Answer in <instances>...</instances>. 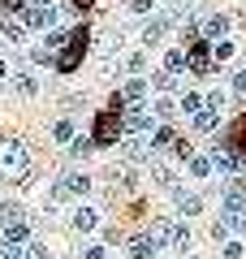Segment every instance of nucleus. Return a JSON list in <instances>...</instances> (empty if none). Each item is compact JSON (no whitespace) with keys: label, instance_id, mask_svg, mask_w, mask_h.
Here are the masks:
<instances>
[{"label":"nucleus","instance_id":"7","mask_svg":"<svg viewBox=\"0 0 246 259\" xmlns=\"http://www.w3.org/2000/svg\"><path fill=\"white\" fill-rule=\"evenodd\" d=\"M186 69H190V74H208V69H212L208 44H190V48H186Z\"/></svg>","mask_w":246,"mask_h":259},{"label":"nucleus","instance_id":"32","mask_svg":"<svg viewBox=\"0 0 246 259\" xmlns=\"http://www.w3.org/2000/svg\"><path fill=\"white\" fill-rule=\"evenodd\" d=\"M26 9V0H0V13H5V18H9V13H22Z\"/></svg>","mask_w":246,"mask_h":259},{"label":"nucleus","instance_id":"19","mask_svg":"<svg viewBox=\"0 0 246 259\" xmlns=\"http://www.w3.org/2000/svg\"><path fill=\"white\" fill-rule=\"evenodd\" d=\"M216 125H220V112L203 104V108L194 112V130H203V134H212V130H216Z\"/></svg>","mask_w":246,"mask_h":259},{"label":"nucleus","instance_id":"4","mask_svg":"<svg viewBox=\"0 0 246 259\" xmlns=\"http://www.w3.org/2000/svg\"><path fill=\"white\" fill-rule=\"evenodd\" d=\"M229 26H233V22H229V13H208V18L199 22V35L212 44V39H225V35H229Z\"/></svg>","mask_w":246,"mask_h":259},{"label":"nucleus","instance_id":"26","mask_svg":"<svg viewBox=\"0 0 246 259\" xmlns=\"http://www.w3.org/2000/svg\"><path fill=\"white\" fill-rule=\"evenodd\" d=\"M112 177H117V182L126 186V190H134V186H138V173H134V168H130V164H121V168H112Z\"/></svg>","mask_w":246,"mask_h":259},{"label":"nucleus","instance_id":"28","mask_svg":"<svg viewBox=\"0 0 246 259\" xmlns=\"http://www.w3.org/2000/svg\"><path fill=\"white\" fill-rule=\"evenodd\" d=\"M186 164H190L194 177H208V173H212V160H208V156H186Z\"/></svg>","mask_w":246,"mask_h":259},{"label":"nucleus","instance_id":"39","mask_svg":"<svg viewBox=\"0 0 246 259\" xmlns=\"http://www.w3.org/2000/svg\"><path fill=\"white\" fill-rule=\"evenodd\" d=\"M182 259H208V255H182Z\"/></svg>","mask_w":246,"mask_h":259},{"label":"nucleus","instance_id":"15","mask_svg":"<svg viewBox=\"0 0 246 259\" xmlns=\"http://www.w3.org/2000/svg\"><path fill=\"white\" fill-rule=\"evenodd\" d=\"M151 182L160 186V190H169V194L177 190V173H173L169 164H151Z\"/></svg>","mask_w":246,"mask_h":259},{"label":"nucleus","instance_id":"3","mask_svg":"<svg viewBox=\"0 0 246 259\" xmlns=\"http://www.w3.org/2000/svg\"><path fill=\"white\" fill-rule=\"evenodd\" d=\"M121 130H126V134H147V130H151V108L134 104L130 112H121Z\"/></svg>","mask_w":246,"mask_h":259},{"label":"nucleus","instance_id":"12","mask_svg":"<svg viewBox=\"0 0 246 259\" xmlns=\"http://www.w3.org/2000/svg\"><path fill=\"white\" fill-rule=\"evenodd\" d=\"M69 216H73V229H78V233H91L95 225H100V212H95V207H87V203H78Z\"/></svg>","mask_w":246,"mask_h":259},{"label":"nucleus","instance_id":"8","mask_svg":"<svg viewBox=\"0 0 246 259\" xmlns=\"http://www.w3.org/2000/svg\"><path fill=\"white\" fill-rule=\"evenodd\" d=\"M56 13H61V9H52V5H35V9L22 13V22H26V26H35V30H48V26L56 22Z\"/></svg>","mask_w":246,"mask_h":259},{"label":"nucleus","instance_id":"36","mask_svg":"<svg viewBox=\"0 0 246 259\" xmlns=\"http://www.w3.org/2000/svg\"><path fill=\"white\" fill-rule=\"evenodd\" d=\"M126 65H130V69H134V74H143V65H147V56H143V52H134V56H130Z\"/></svg>","mask_w":246,"mask_h":259},{"label":"nucleus","instance_id":"38","mask_svg":"<svg viewBox=\"0 0 246 259\" xmlns=\"http://www.w3.org/2000/svg\"><path fill=\"white\" fill-rule=\"evenodd\" d=\"M233 87H237V95H246V69H242V74L233 78Z\"/></svg>","mask_w":246,"mask_h":259},{"label":"nucleus","instance_id":"21","mask_svg":"<svg viewBox=\"0 0 246 259\" xmlns=\"http://www.w3.org/2000/svg\"><path fill=\"white\" fill-rule=\"evenodd\" d=\"M169 147H177V134L164 125V130H155V134H151V156H155V151H169Z\"/></svg>","mask_w":246,"mask_h":259},{"label":"nucleus","instance_id":"27","mask_svg":"<svg viewBox=\"0 0 246 259\" xmlns=\"http://www.w3.org/2000/svg\"><path fill=\"white\" fill-rule=\"evenodd\" d=\"M199 108H203V95H194V91H186L177 100V112H199Z\"/></svg>","mask_w":246,"mask_h":259},{"label":"nucleus","instance_id":"5","mask_svg":"<svg viewBox=\"0 0 246 259\" xmlns=\"http://www.w3.org/2000/svg\"><path fill=\"white\" fill-rule=\"evenodd\" d=\"M208 160H212V168H216V173H237V164H242V156H237L233 147H220V143L212 147Z\"/></svg>","mask_w":246,"mask_h":259},{"label":"nucleus","instance_id":"29","mask_svg":"<svg viewBox=\"0 0 246 259\" xmlns=\"http://www.w3.org/2000/svg\"><path fill=\"white\" fill-rule=\"evenodd\" d=\"M52 139H56V143H69V139H73V121H65V117H61V121L52 125Z\"/></svg>","mask_w":246,"mask_h":259},{"label":"nucleus","instance_id":"25","mask_svg":"<svg viewBox=\"0 0 246 259\" xmlns=\"http://www.w3.org/2000/svg\"><path fill=\"white\" fill-rule=\"evenodd\" d=\"M151 117H160V121H169V117H177V108H173V100H164V95H160V100L151 104Z\"/></svg>","mask_w":246,"mask_h":259},{"label":"nucleus","instance_id":"20","mask_svg":"<svg viewBox=\"0 0 246 259\" xmlns=\"http://www.w3.org/2000/svg\"><path fill=\"white\" fill-rule=\"evenodd\" d=\"M160 255V246H155L151 238H134L130 242V259H155Z\"/></svg>","mask_w":246,"mask_h":259},{"label":"nucleus","instance_id":"31","mask_svg":"<svg viewBox=\"0 0 246 259\" xmlns=\"http://www.w3.org/2000/svg\"><path fill=\"white\" fill-rule=\"evenodd\" d=\"M44 48H48V52H56V48H65V35H61V30H48Z\"/></svg>","mask_w":246,"mask_h":259},{"label":"nucleus","instance_id":"33","mask_svg":"<svg viewBox=\"0 0 246 259\" xmlns=\"http://www.w3.org/2000/svg\"><path fill=\"white\" fill-rule=\"evenodd\" d=\"M242 255H246L242 242H225V259H242Z\"/></svg>","mask_w":246,"mask_h":259},{"label":"nucleus","instance_id":"10","mask_svg":"<svg viewBox=\"0 0 246 259\" xmlns=\"http://www.w3.org/2000/svg\"><path fill=\"white\" fill-rule=\"evenodd\" d=\"M169 26H173V18H169V13H160V18H151V22L143 26V44H147V48H151V44H160V39L169 35Z\"/></svg>","mask_w":246,"mask_h":259},{"label":"nucleus","instance_id":"13","mask_svg":"<svg viewBox=\"0 0 246 259\" xmlns=\"http://www.w3.org/2000/svg\"><path fill=\"white\" fill-rule=\"evenodd\" d=\"M61 182H65V190H69L73 199H87V194H91V177H87V173H78V168H73V173H65Z\"/></svg>","mask_w":246,"mask_h":259},{"label":"nucleus","instance_id":"34","mask_svg":"<svg viewBox=\"0 0 246 259\" xmlns=\"http://www.w3.org/2000/svg\"><path fill=\"white\" fill-rule=\"evenodd\" d=\"M26 259H48V246H44V242H30V246H26Z\"/></svg>","mask_w":246,"mask_h":259},{"label":"nucleus","instance_id":"23","mask_svg":"<svg viewBox=\"0 0 246 259\" xmlns=\"http://www.w3.org/2000/svg\"><path fill=\"white\" fill-rule=\"evenodd\" d=\"M164 69H169V74H182L186 69V48H173V52L164 56Z\"/></svg>","mask_w":246,"mask_h":259},{"label":"nucleus","instance_id":"16","mask_svg":"<svg viewBox=\"0 0 246 259\" xmlns=\"http://www.w3.org/2000/svg\"><path fill=\"white\" fill-rule=\"evenodd\" d=\"M143 95H147V78H143V74H134L126 87H121V100H126V104H138Z\"/></svg>","mask_w":246,"mask_h":259},{"label":"nucleus","instance_id":"1","mask_svg":"<svg viewBox=\"0 0 246 259\" xmlns=\"http://www.w3.org/2000/svg\"><path fill=\"white\" fill-rule=\"evenodd\" d=\"M30 177V156L18 139L0 143V182H26Z\"/></svg>","mask_w":246,"mask_h":259},{"label":"nucleus","instance_id":"22","mask_svg":"<svg viewBox=\"0 0 246 259\" xmlns=\"http://www.w3.org/2000/svg\"><path fill=\"white\" fill-rule=\"evenodd\" d=\"M151 87L160 95H169V91H177V74H169V69H160V74H151Z\"/></svg>","mask_w":246,"mask_h":259},{"label":"nucleus","instance_id":"9","mask_svg":"<svg viewBox=\"0 0 246 259\" xmlns=\"http://www.w3.org/2000/svg\"><path fill=\"white\" fill-rule=\"evenodd\" d=\"M121 156H126L130 164H138V160H147V156H151V143H147L143 134H130V139L121 143Z\"/></svg>","mask_w":246,"mask_h":259},{"label":"nucleus","instance_id":"37","mask_svg":"<svg viewBox=\"0 0 246 259\" xmlns=\"http://www.w3.org/2000/svg\"><path fill=\"white\" fill-rule=\"evenodd\" d=\"M82 259H104V246H100V242H91V246L82 250Z\"/></svg>","mask_w":246,"mask_h":259},{"label":"nucleus","instance_id":"30","mask_svg":"<svg viewBox=\"0 0 246 259\" xmlns=\"http://www.w3.org/2000/svg\"><path fill=\"white\" fill-rule=\"evenodd\" d=\"M203 104H208V108H216V112H225L229 95H225V91H212V95H208V100H203Z\"/></svg>","mask_w":246,"mask_h":259},{"label":"nucleus","instance_id":"35","mask_svg":"<svg viewBox=\"0 0 246 259\" xmlns=\"http://www.w3.org/2000/svg\"><path fill=\"white\" fill-rule=\"evenodd\" d=\"M155 0H130V13H151Z\"/></svg>","mask_w":246,"mask_h":259},{"label":"nucleus","instance_id":"17","mask_svg":"<svg viewBox=\"0 0 246 259\" xmlns=\"http://www.w3.org/2000/svg\"><path fill=\"white\" fill-rule=\"evenodd\" d=\"M91 151H95V139H91V134H73V139H69V156H73V160H87Z\"/></svg>","mask_w":246,"mask_h":259},{"label":"nucleus","instance_id":"24","mask_svg":"<svg viewBox=\"0 0 246 259\" xmlns=\"http://www.w3.org/2000/svg\"><path fill=\"white\" fill-rule=\"evenodd\" d=\"M13 82H18V91H26V95L39 91V82L30 78V69H13Z\"/></svg>","mask_w":246,"mask_h":259},{"label":"nucleus","instance_id":"11","mask_svg":"<svg viewBox=\"0 0 246 259\" xmlns=\"http://www.w3.org/2000/svg\"><path fill=\"white\" fill-rule=\"evenodd\" d=\"M169 246H173L177 255H190L194 238H190V225H186V221H173V233H169Z\"/></svg>","mask_w":246,"mask_h":259},{"label":"nucleus","instance_id":"40","mask_svg":"<svg viewBox=\"0 0 246 259\" xmlns=\"http://www.w3.org/2000/svg\"><path fill=\"white\" fill-rule=\"evenodd\" d=\"M39 5H52V0H39Z\"/></svg>","mask_w":246,"mask_h":259},{"label":"nucleus","instance_id":"41","mask_svg":"<svg viewBox=\"0 0 246 259\" xmlns=\"http://www.w3.org/2000/svg\"><path fill=\"white\" fill-rule=\"evenodd\" d=\"M104 259H108V255H104Z\"/></svg>","mask_w":246,"mask_h":259},{"label":"nucleus","instance_id":"18","mask_svg":"<svg viewBox=\"0 0 246 259\" xmlns=\"http://www.w3.org/2000/svg\"><path fill=\"white\" fill-rule=\"evenodd\" d=\"M26 216H13V221H5V238L13 242V246H22V242H26Z\"/></svg>","mask_w":246,"mask_h":259},{"label":"nucleus","instance_id":"6","mask_svg":"<svg viewBox=\"0 0 246 259\" xmlns=\"http://www.w3.org/2000/svg\"><path fill=\"white\" fill-rule=\"evenodd\" d=\"M82 52H87V48H78V44L65 39V48H56V69H61V74H73L82 65Z\"/></svg>","mask_w":246,"mask_h":259},{"label":"nucleus","instance_id":"2","mask_svg":"<svg viewBox=\"0 0 246 259\" xmlns=\"http://www.w3.org/2000/svg\"><path fill=\"white\" fill-rule=\"evenodd\" d=\"M117 134H121V112L117 108H108V112H100V121H95V147H112L117 143Z\"/></svg>","mask_w":246,"mask_h":259},{"label":"nucleus","instance_id":"14","mask_svg":"<svg viewBox=\"0 0 246 259\" xmlns=\"http://www.w3.org/2000/svg\"><path fill=\"white\" fill-rule=\"evenodd\" d=\"M173 199H177V212H182V216H199V212H203V199H199V194L173 190Z\"/></svg>","mask_w":246,"mask_h":259}]
</instances>
